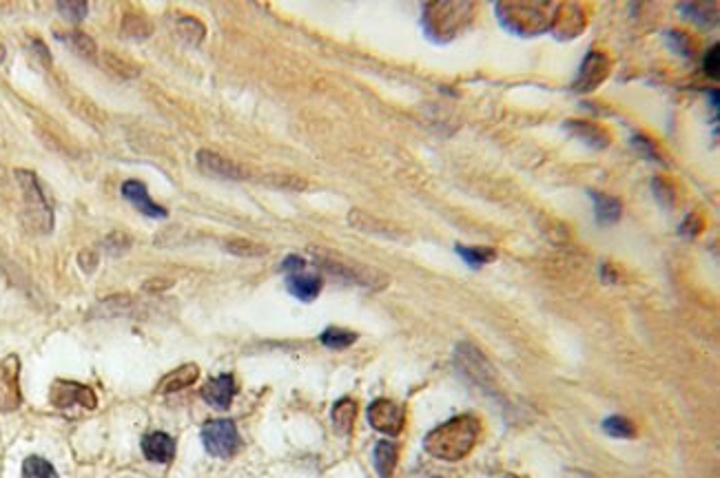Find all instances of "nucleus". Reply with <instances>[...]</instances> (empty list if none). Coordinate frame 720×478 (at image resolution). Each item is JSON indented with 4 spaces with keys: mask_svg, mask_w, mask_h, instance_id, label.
I'll use <instances>...</instances> for the list:
<instances>
[{
    "mask_svg": "<svg viewBox=\"0 0 720 478\" xmlns=\"http://www.w3.org/2000/svg\"><path fill=\"white\" fill-rule=\"evenodd\" d=\"M585 25H588V18H585L583 9L574 3H567V4H557L550 29H552L558 38L570 40V38H576V35L583 31Z\"/></svg>",
    "mask_w": 720,
    "mask_h": 478,
    "instance_id": "obj_13",
    "label": "nucleus"
},
{
    "mask_svg": "<svg viewBox=\"0 0 720 478\" xmlns=\"http://www.w3.org/2000/svg\"><path fill=\"white\" fill-rule=\"evenodd\" d=\"M317 263L321 266V270L337 277V279L348 281V284L364 286V288H384L388 284L386 275H382L375 268L364 266V263L351 262V259L333 257V255H317Z\"/></svg>",
    "mask_w": 720,
    "mask_h": 478,
    "instance_id": "obj_5",
    "label": "nucleus"
},
{
    "mask_svg": "<svg viewBox=\"0 0 720 478\" xmlns=\"http://www.w3.org/2000/svg\"><path fill=\"white\" fill-rule=\"evenodd\" d=\"M435 478H441V476H435Z\"/></svg>",
    "mask_w": 720,
    "mask_h": 478,
    "instance_id": "obj_40",
    "label": "nucleus"
},
{
    "mask_svg": "<svg viewBox=\"0 0 720 478\" xmlns=\"http://www.w3.org/2000/svg\"><path fill=\"white\" fill-rule=\"evenodd\" d=\"M634 146H637V149L641 151V153H645L647 158H652V160H656V158H659V151H656L654 142L645 140V137H643V136L634 137Z\"/></svg>",
    "mask_w": 720,
    "mask_h": 478,
    "instance_id": "obj_36",
    "label": "nucleus"
},
{
    "mask_svg": "<svg viewBox=\"0 0 720 478\" xmlns=\"http://www.w3.org/2000/svg\"><path fill=\"white\" fill-rule=\"evenodd\" d=\"M304 266H306V263H304V259L302 257H295V255H290V257H286L284 259V263H281V268H284V272H299V270H304Z\"/></svg>",
    "mask_w": 720,
    "mask_h": 478,
    "instance_id": "obj_38",
    "label": "nucleus"
},
{
    "mask_svg": "<svg viewBox=\"0 0 720 478\" xmlns=\"http://www.w3.org/2000/svg\"><path fill=\"white\" fill-rule=\"evenodd\" d=\"M16 182L22 193V217H25L27 229H31L34 233H49L53 226V215L36 176L31 171L18 168Z\"/></svg>",
    "mask_w": 720,
    "mask_h": 478,
    "instance_id": "obj_4",
    "label": "nucleus"
},
{
    "mask_svg": "<svg viewBox=\"0 0 720 478\" xmlns=\"http://www.w3.org/2000/svg\"><path fill=\"white\" fill-rule=\"evenodd\" d=\"M703 229V220L699 215H690L685 220V224L681 226L683 235H699V231Z\"/></svg>",
    "mask_w": 720,
    "mask_h": 478,
    "instance_id": "obj_37",
    "label": "nucleus"
},
{
    "mask_svg": "<svg viewBox=\"0 0 720 478\" xmlns=\"http://www.w3.org/2000/svg\"><path fill=\"white\" fill-rule=\"evenodd\" d=\"M60 40H65L67 44H69L71 49H74L78 56L87 58V60H93L96 58V43H93L91 38H89L87 34H83V31H71V34H60L58 35Z\"/></svg>",
    "mask_w": 720,
    "mask_h": 478,
    "instance_id": "obj_25",
    "label": "nucleus"
},
{
    "mask_svg": "<svg viewBox=\"0 0 720 478\" xmlns=\"http://www.w3.org/2000/svg\"><path fill=\"white\" fill-rule=\"evenodd\" d=\"M198 167L202 168L209 176L222 177V180H249L250 171L241 164L233 162V160L225 158V155L216 153V151H200L198 153Z\"/></svg>",
    "mask_w": 720,
    "mask_h": 478,
    "instance_id": "obj_12",
    "label": "nucleus"
},
{
    "mask_svg": "<svg viewBox=\"0 0 720 478\" xmlns=\"http://www.w3.org/2000/svg\"><path fill=\"white\" fill-rule=\"evenodd\" d=\"M397 461H400V448H397L395 443H391V441H379V443L375 445L373 463L379 476L391 478L395 474Z\"/></svg>",
    "mask_w": 720,
    "mask_h": 478,
    "instance_id": "obj_20",
    "label": "nucleus"
},
{
    "mask_svg": "<svg viewBox=\"0 0 720 478\" xmlns=\"http://www.w3.org/2000/svg\"><path fill=\"white\" fill-rule=\"evenodd\" d=\"M557 4L548 3H501L496 4V13L501 22L510 31L521 35L543 34L552 25V16Z\"/></svg>",
    "mask_w": 720,
    "mask_h": 478,
    "instance_id": "obj_2",
    "label": "nucleus"
},
{
    "mask_svg": "<svg viewBox=\"0 0 720 478\" xmlns=\"http://www.w3.org/2000/svg\"><path fill=\"white\" fill-rule=\"evenodd\" d=\"M22 478H58V472L44 458L29 457L22 463Z\"/></svg>",
    "mask_w": 720,
    "mask_h": 478,
    "instance_id": "obj_28",
    "label": "nucleus"
},
{
    "mask_svg": "<svg viewBox=\"0 0 720 478\" xmlns=\"http://www.w3.org/2000/svg\"><path fill=\"white\" fill-rule=\"evenodd\" d=\"M58 12L69 20H83L87 13V3H58Z\"/></svg>",
    "mask_w": 720,
    "mask_h": 478,
    "instance_id": "obj_33",
    "label": "nucleus"
},
{
    "mask_svg": "<svg viewBox=\"0 0 720 478\" xmlns=\"http://www.w3.org/2000/svg\"><path fill=\"white\" fill-rule=\"evenodd\" d=\"M49 404L58 410L74 408V405H80L84 410H93L98 405V399L96 392L89 386L58 379V381H53L51 390H49Z\"/></svg>",
    "mask_w": 720,
    "mask_h": 478,
    "instance_id": "obj_7",
    "label": "nucleus"
},
{
    "mask_svg": "<svg viewBox=\"0 0 720 478\" xmlns=\"http://www.w3.org/2000/svg\"><path fill=\"white\" fill-rule=\"evenodd\" d=\"M368 421H370V426H373L377 432H382V435L397 436V435H401V430H404L406 412H404V408H400V405L395 404V401L377 399L370 404Z\"/></svg>",
    "mask_w": 720,
    "mask_h": 478,
    "instance_id": "obj_9",
    "label": "nucleus"
},
{
    "mask_svg": "<svg viewBox=\"0 0 720 478\" xmlns=\"http://www.w3.org/2000/svg\"><path fill=\"white\" fill-rule=\"evenodd\" d=\"M200 377V370L195 364H186V365H180L178 370H173V372H169L167 377L162 379V381L158 383V392L160 395H169V392H180L185 390V388L194 386L195 381H198Z\"/></svg>",
    "mask_w": 720,
    "mask_h": 478,
    "instance_id": "obj_18",
    "label": "nucleus"
},
{
    "mask_svg": "<svg viewBox=\"0 0 720 478\" xmlns=\"http://www.w3.org/2000/svg\"><path fill=\"white\" fill-rule=\"evenodd\" d=\"M457 253L472 268H479L496 257L495 250L487 248V246H457Z\"/></svg>",
    "mask_w": 720,
    "mask_h": 478,
    "instance_id": "obj_26",
    "label": "nucleus"
},
{
    "mask_svg": "<svg viewBox=\"0 0 720 478\" xmlns=\"http://www.w3.org/2000/svg\"><path fill=\"white\" fill-rule=\"evenodd\" d=\"M235 396V379L231 374H220L202 388V399L216 410L231 408Z\"/></svg>",
    "mask_w": 720,
    "mask_h": 478,
    "instance_id": "obj_15",
    "label": "nucleus"
},
{
    "mask_svg": "<svg viewBox=\"0 0 720 478\" xmlns=\"http://www.w3.org/2000/svg\"><path fill=\"white\" fill-rule=\"evenodd\" d=\"M481 435V421L472 414L453 417L431 430L423 439V448L439 461L457 463L475 450Z\"/></svg>",
    "mask_w": 720,
    "mask_h": 478,
    "instance_id": "obj_1",
    "label": "nucleus"
},
{
    "mask_svg": "<svg viewBox=\"0 0 720 478\" xmlns=\"http://www.w3.org/2000/svg\"><path fill=\"white\" fill-rule=\"evenodd\" d=\"M348 222H351V226H355L357 231H361V233H375L384 235V238H400L401 235L395 226H391L384 220H377V217L368 215V213L364 211H351Z\"/></svg>",
    "mask_w": 720,
    "mask_h": 478,
    "instance_id": "obj_19",
    "label": "nucleus"
},
{
    "mask_svg": "<svg viewBox=\"0 0 720 478\" xmlns=\"http://www.w3.org/2000/svg\"><path fill=\"white\" fill-rule=\"evenodd\" d=\"M603 430L614 439H634L637 436V426L625 417H610L603 421Z\"/></svg>",
    "mask_w": 720,
    "mask_h": 478,
    "instance_id": "obj_29",
    "label": "nucleus"
},
{
    "mask_svg": "<svg viewBox=\"0 0 720 478\" xmlns=\"http://www.w3.org/2000/svg\"><path fill=\"white\" fill-rule=\"evenodd\" d=\"M355 417H357V404L352 399H339L337 404L333 405V412H330L333 426L339 435H348V432L352 430Z\"/></svg>",
    "mask_w": 720,
    "mask_h": 478,
    "instance_id": "obj_23",
    "label": "nucleus"
},
{
    "mask_svg": "<svg viewBox=\"0 0 720 478\" xmlns=\"http://www.w3.org/2000/svg\"><path fill=\"white\" fill-rule=\"evenodd\" d=\"M705 74H708L709 78L718 80V44H714L712 51L705 56Z\"/></svg>",
    "mask_w": 720,
    "mask_h": 478,
    "instance_id": "obj_35",
    "label": "nucleus"
},
{
    "mask_svg": "<svg viewBox=\"0 0 720 478\" xmlns=\"http://www.w3.org/2000/svg\"><path fill=\"white\" fill-rule=\"evenodd\" d=\"M225 248L229 250V253L240 255V257H262V255H266V248H264V246L253 244V241H246V239L226 241Z\"/></svg>",
    "mask_w": 720,
    "mask_h": 478,
    "instance_id": "obj_31",
    "label": "nucleus"
},
{
    "mask_svg": "<svg viewBox=\"0 0 720 478\" xmlns=\"http://www.w3.org/2000/svg\"><path fill=\"white\" fill-rule=\"evenodd\" d=\"M176 34L178 38L182 40V43L186 44H200L204 40V35H207V27L202 25V22L198 20V18L194 16H182L176 20Z\"/></svg>",
    "mask_w": 720,
    "mask_h": 478,
    "instance_id": "obj_24",
    "label": "nucleus"
},
{
    "mask_svg": "<svg viewBox=\"0 0 720 478\" xmlns=\"http://www.w3.org/2000/svg\"><path fill=\"white\" fill-rule=\"evenodd\" d=\"M289 293L297 297L299 302H313L321 293V279L311 272H290L289 275Z\"/></svg>",
    "mask_w": 720,
    "mask_h": 478,
    "instance_id": "obj_17",
    "label": "nucleus"
},
{
    "mask_svg": "<svg viewBox=\"0 0 720 478\" xmlns=\"http://www.w3.org/2000/svg\"><path fill=\"white\" fill-rule=\"evenodd\" d=\"M567 129L572 131V136H576L579 140H583L585 145L594 146V149H605L607 145H610V136H607V131H603L601 127H597V124H589V122H566Z\"/></svg>",
    "mask_w": 720,
    "mask_h": 478,
    "instance_id": "obj_21",
    "label": "nucleus"
},
{
    "mask_svg": "<svg viewBox=\"0 0 720 478\" xmlns=\"http://www.w3.org/2000/svg\"><path fill=\"white\" fill-rule=\"evenodd\" d=\"M142 452H145V457L149 458L151 463L164 466V463L171 461L173 454H176V441L169 435H164V432H154V435H146L145 439H142Z\"/></svg>",
    "mask_w": 720,
    "mask_h": 478,
    "instance_id": "obj_16",
    "label": "nucleus"
},
{
    "mask_svg": "<svg viewBox=\"0 0 720 478\" xmlns=\"http://www.w3.org/2000/svg\"><path fill=\"white\" fill-rule=\"evenodd\" d=\"M475 16L472 3H432L423 9V27L437 40H453Z\"/></svg>",
    "mask_w": 720,
    "mask_h": 478,
    "instance_id": "obj_3",
    "label": "nucleus"
},
{
    "mask_svg": "<svg viewBox=\"0 0 720 478\" xmlns=\"http://www.w3.org/2000/svg\"><path fill=\"white\" fill-rule=\"evenodd\" d=\"M457 364L459 368L463 370V374L471 377L477 386L486 388L487 392H495V370H492V365L483 359V355L477 348L468 346V343L459 346Z\"/></svg>",
    "mask_w": 720,
    "mask_h": 478,
    "instance_id": "obj_10",
    "label": "nucleus"
},
{
    "mask_svg": "<svg viewBox=\"0 0 720 478\" xmlns=\"http://www.w3.org/2000/svg\"><path fill=\"white\" fill-rule=\"evenodd\" d=\"M20 404V359L9 355L0 361V412H13Z\"/></svg>",
    "mask_w": 720,
    "mask_h": 478,
    "instance_id": "obj_8",
    "label": "nucleus"
},
{
    "mask_svg": "<svg viewBox=\"0 0 720 478\" xmlns=\"http://www.w3.org/2000/svg\"><path fill=\"white\" fill-rule=\"evenodd\" d=\"M105 60H107V65H109V69L114 71V74L124 75V78H133V75L140 74V69H138L136 65H131V62L123 60V58H115L114 53H109V51L105 53Z\"/></svg>",
    "mask_w": 720,
    "mask_h": 478,
    "instance_id": "obj_32",
    "label": "nucleus"
},
{
    "mask_svg": "<svg viewBox=\"0 0 720 478\" xmlns=\"http://www.w3.org/2000/svg\"><path fill=\"white\" fill-rule=\"evenodd\" d=\"M610 74V60L603 51H589L588 58L581 65L579 75L574 80V91L589 93L597 87H601L603 80Z\"/></svg>",
    "mask_w": 720,
    "mask_h": 478,
    "instance_id": "obj_11",
    "label": "nucleus"
},
{
    "mask_svg": "<svg viewBox=\"0 0 720 478\" xmlns=\"http://www.w3.org/2000/svg\"><path fill=\"white\" fill-rule=\"evenodd\" d=\"M123 198L127 200L131 207H136L142 215L146 217H155V220H164L167 217V208L155 204L154 200L149 198V191L142 182L138 180H127L123 184Z\"/></svg>",
    "mask_w": 720,
    "mask_h": 478,
    "instance_id": "obj_14",
    "label": "nucleus"
},
{
    "mask_svg": "<svg viewBox=\"0 0 720 478\" xmlns=\"http://www.w3.org/2000/svg\"><path fill=\"white\" fill-rule=\"evenodd\" d=\"M123 31L129 38H146V35L151 34V25L145 16H138V13L133 16V13H129V16H124Z\"/></svg>",
    "mask_w": 720,
    "mask_h": 478,
    "instance_id": "obj_30",
    "label": "nucleus"
},
{
    "mask_svg": "<svg viewBox=\"0 0 720 478\" xmlns=\"http://www.w3.org/2000/svg\"><path fill=\"white\" fill-rule=\"evenodd\" d=\"M594 200V213H597V222L603 226L616 224L621 220V213H623V207H621L619 200L610 198V195H601V193H592Z\"/></svg>",
    "mask_w": 720,
    "mask_h": 478,
    "instance_id": "obj_22",
    "label": "nucleus"
},
{
    "mask_svg": "<svg viewBox=\"0 0 720 478\" xmlns=\"http://www.w3.org/2000/svg\"><path fill=\"white\" fill-rule=\"evenodd\" d=\"M4 53H7V51H4V47H3V44H0V62L4 60Z\"/></svg>",
    "mask_w": 720,
    "mask_h": 478,
    "instance_id": "obj_39",
    "label": "nucleus"
},
{
    "mask_svg": "<svg viewBox=\"0 0 720 478\" xmlns=\"http://www.w3.org/2000/svg\"><path fill=\"white\" fill-rule=\"evenodd\" d=\"M654 193H656V198L661 200V202L663 204H674V189H672V184H668V182L665 180H661V177H656L654 180Z\"/></svg>",
    "mask_w": 720,
    "mask_h": 478,
    "instance_id": "obj_34",
    "label": "nucleus"
},
{
    "mask_svg": "<svg viewBox=\"0 0 720 478\" xmlns=\"http://www.w3.org/2000/svg\"><path fill=\"white\" fill-rule=\"evenodd\" d=\"M321 343L326 348H333V350H344V348L352 346L357 341V334L351 333V330L344 328H328L321 333Z\"/></svg>",
    "mask_w": 720,
    "mask_h": 478,
    "instance_id": "obj_27",
    "label": "nucleus"
},
{
    "mask_svg": "<svg viewBox=\"0 0 720 478\" xmlns=\"http://www.w3.org/2000/svg\"><path fill=\"white\" fill-rule=\"evenodd\" d=\"M202 443L207 452L216 458H231L240 450V432L229 419L209 421L202 427Z\"/></svg>",
    "mask_w": 720,
    "mask_h": 478,
    "instance_id": "obj_6",
    "label": "nucleus"
}]
</instances>
